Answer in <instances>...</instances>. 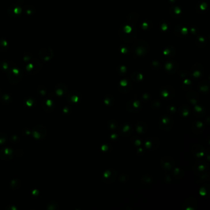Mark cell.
<instances>
[{
	"label": "cell",
	"mask_w": 210,
	"mask_h": 210,
	"mask_svg": "<svg viewBox=\"0 0 210 210\" xmlns=\"http://www.w3.org/2000/svg\"><path fill=\"white\" fill-rule=\"evenodd\" d=\"M7 78L12 84H17L22 78V73L19 69L13 68L7 70Z\"/></svg>",
	"instance_id": "1"
},
{
	"label": "cell",
	"mask_w": 210,
	"mask_h": 210,
	"mask_svg": "<svg viewBox=\"0 0 210 210\" xmlns=\"http://www.w3.org/2000/svg\"><path fill=\"white\" fill-rule=\"evenodd\" d=\"M174 120L171 117L168 115H163L159 120L160 128L163 131H169L172 128Z\"/></svg>",
	"instance_id": "2"
},
{
	"label": "cell",
	"mask_w": 210,
	"mask_h": 210,
	"mask_svg": "<svg viewBox=\"0 0 210 210\" xmlns=\"http://www.w3.org/2000/svg\"><path fill=\"white\" fill-rule=\"evenodd\" d=\"M32 133L33 136L38 139H43L46 137L47 135V129L46 128L43 126V125H37L35 126L32 131Z\"/></svg>",
	"instance_id": "3"
},
{
	"label": "cell",
	"mask_w": 210,
	"mask_h": 210,
	"mask_svg": "<svg viewBox=\"0 0 210 210\" xmlns=\"http://www.w3.org/2000/svg\"><path fill=\"white\" fill-rule=\"evenodd\" d=\"M207 169L208 164L203 160L197 161V162H195L193 168L194 174L196 176H201L202 175H203L207 171Z\"/></svg>",
	"instance_id": "4"
},
{
	"label": "cell",
	"mask_w": 210,
	"mask_h": 210,
	"mask_svg": "<svg viewBox=\"0 0 210 210\" xmlns=\"http://www.w3.org/2000/svg\"><path fill=\"white\" fill-rule=\"evenodd\" d=\"M198 201L194 196H190L184 200L181 206L183 210H195L198 207Z\"/></svg>",
	"instance_id": "5"
},
{
	"label": "cell",
	"mask_w": 210,
	"mask_h": 210,
	"mask_svg": "<svg viewBox=\"0 0 210 210\" xmlns=\"http://www.w3.org/2000/svg\"><path fill=\"white\" fill-rule=\"evenodd\" d=\"M175 164V160L172 157L169 155H164L161 160V165L162 168L166 171H169L172 169Z\"/></svg>",
	"instance_id": "6"
},
{
	"label": "cell",
	"mask_w": 210,
	"mask_h": 210,
	"mask_svg": "<svg viewBox=\"0 0 210 210\" xmlns=\"http://www.w3.org/2000/svg\"><path fill=\"white\" fill-rule=\"evenodd\" d=\"M117 173L116 172L115 170L113 169H110L106 170L103 174V178L102 180L103 182L106 183V184H111L113 183L115 181V179L117 177Z\"/></svg>",
	"instance_id": "7"
},
{
	"label": "cell",
	"mask_w": 210,
	"mask_h": 210,
	"mask_svg": "<svg viewBox=\"0 0 210 210\" xmlns=\"http://www.w3.org/2000/svg\"><path fill=\"white\" fill-rule=\"evenodd\" d=\"M159 139L157 137H149L147 138L145 142V146L146 148L150 150L153 151L157 149L159 146Z\"/></svg>",
	"instance_id": "8"
},
{
	"label": "cell",
	"mask_w": 210,
	"mask_h": 210,
	"mask_svg": "<svg viewBox=\"0 0 210 210\" xmlns=\"http://www.w3.org/2000/svg\"><path fill=\"white\" fill-rule=\"evenodd\" d=\"M142 107L141 102L139 100H131L127 102L126 108L131 112H137Z\"/></svg>",
	"instance_id": "9"
},
{
	"label": "cell",
	"mask_w": 210,
	"mask_h": 210,
	"mask_svg": "<svg viewBox=\"0 0 210 210\" xmlns=\"http://www.w3.org/2000/svg\"><path fill=\"white\" fill-rule=\"evenodd\" d=\"M160 94L165 99H171L175 96V92L171 87L164 86L160 89Z\"/></svg>",
	"instance_id": "10"
},
{
	"label": "cell",
	"mask_w": 210,
	"mask_h": 210,
	"mask_svg": "<svg viewBox=\"0 0 210 210\" xmlns=\"http://www.w3.org/2000/svg\"><path fill=\"white\" fill-rule=\"evenodd\" d=\"M14 156V152L9 147L3 148L0 150V158L3 160H11Z\"/></svg>",
	"instance_id": "11"
},
{
	"label": "cell",
	"mask_w": 210,
	"mask_h": 210,
	"mask_svg": "<svg viewBox=\"0 0 210 210\" xmlns=\"http://www.w3.org/2000/svg\"><path fill=\"white\" fill-rule=\"evenodd\" d=\"M120 135L123 136H129L131 135L133 129L132 126L128 123H123L119 128Z\"/></svg>",
	"instance_id": "12"
},
{
	"label": "cell",
	"mask_w": 210,
	"mask_h": 210,
	"mask_svg": "<svg viewBox=\"0 0 210 210\" xmlns=\"http://www.w3.org/2000/svg\"><path fill=\"white\" fill-rule=\"evenodd\" d=\"M192 152L196 157H202L205 154V149L203 146L196 144L192 148Z\"/></svg>",
	"instance_id": "13"
},
{
	"label": "cell",
	"mask_w": 210,
	"mask_h": 210,
	"mask_svg": "<svg viewBox=\"0 0 210 210\" xmlns=\"http://www.w3.org/2000/svg\"><path fill=\"white\" fill-rule=\"evenodd\" d=\"M80 99H81V95L77 91H71L67 96V101L70 104L78 103Z\"/></svg>",
	"instance_id": "14"
},
{
	"label": "cell",
	"mask_w": 210,
	"mask_h": 210,
	"mask_svg": "<svg viewBox=\"0 0 210 210\" xmlns=\"http://www.w3.org/2000/svg\"><path fill=\"white\" fill-rule=\"evenodd\" d=\"M55 91L58 96L62 97L67 93L68 88L64 83H58L56 86Z\"/></svg>",
	"instance_id": "15"
},
{
	"label": "cell",
	"mask_w": 210,
	"mask_h": 210,
	"mask_svg": "<svg viewBox=\"0 0 210 210\" xmlns=\"http://www.w3.org/2000/svg\"><path fill=\"white\" fill-rule=\"evenodd\" d=\"M186 99L192 104L196 105L199 101V96L196 92L194 91H191L187 94Z\"/></svg>",
	"instance_id": "16"
},
{
	"label": "cell",
	"mask_w": 210,
	"mask_h": 210,
	"mask_svg": "<svg viewBox=\"0 0 210 210\" xmlns=\"http://www.w3.org/2000/svg\"><path fill=\"white\" fill-rule=\"evenodd\" d=\"M132 88L131 84L126 80H122L120 82V86L119 87L120 91L123 93H128L131 91Z\"/></svg>",
	"instance_id": "17"
},
{
	"label": "cell",
	"mask_w": 210,
	"mask_h": 210,
	"mask_svg": "<svg viewBox=\"0 0 210 210\" xmlns=\"http://www.w3.org/2000/svg\"><path fill=\"white\" fill-rule=\"evenodd\" d=\"M192 129L195 134L202 133L204 130V124L200 121L195 122L192 125Z\"/></svg>",
	"instance_id": "18"
},
{
	"label": "cell",
	"mask_w": 210,
	"mask_h": 210,
	"mask_svg": "<svg viewBox=\"0 0 210 210\" xmlns=\"http://www.w3.org/2000/svg\"><path fill=\"white\" fill-rule=\"evenodd\" d=\"M53 56V52L50 49H44L39 52V56L44 60H49Z\"/></svg>",
	"instance_id": "19"
},
{
	"label": "cell",
	"mask_w": 210,
	"mask_h": 210,
	"mask_svg": "<svg viewBox=\"0 0 210 210\" xmlns=\"http://www.w3.org/2000/svg\"><path fill=\"white\" fill-rule=\"evenodd\" d=\"M43 108L47 111H51L55 108V104L51 99L44 100L42 102Z\"/></svg>",
	"instance_id": "20"
},
{
	"label": "cell",
	"mask_w": 210,
	"mask_h": 210,
	"mask_svg": "<svg viewBox=\"0 0 210 210\" xmlns=\"http://www.w3.org/2000/svg\"><path fill=\"white\" fill-rule=\"evenodd\" d=\"M191 109L190 107L186 104L182 105L179 109V113L183 117H187L190 115Z\"/></svg>",
	"instance_id": "21"
},
{
	"label": "cell",
	"mask_w": 210,
	"mask_h": 210,
	"mask_svg": "<svg viewBox=\"0 0 210 210\" xmlns=\"http://www.w3.org/2000/svg\"><path fill=\"white\" fill-rule=\"evenodd\" d=\"M136 131L139 134H144L148 130L147 125L143 122H138L136 123Z\"/></svg>",
	"instance_id": "22"
},
{
	"label": "cell",
	"mask_w": 210,
	"mask_h": 210,
	"mask_svg": "<svg viewBox=\"0 0 210 210\" xmlns=\"http://www.w3.org/2000/svg\"><path fill=\"white\" fill-rule=\"evenodd\" d=\"M194 113L196 116H198V117H202L205 115V113H206V110H205V109L202 106L195 105Z\"/></svg>",
	"instance_id": "23"
},
{
	"label": "cell",
	"mask_w": 210,
	"mask_h": 210,
	"mask_svg": "<svg viewBox=\"0 0 210 210\" xmlns=\"http://www.w3.org/2000/svg\"><path fill=\"white\" fill-rule=\"evenodd\" d=\"M104 102L106 105L109 106V107H111V106H112L115 103V98L113 96H111V95H107L104 98Z\"/></svg>",
	"instance_id": "24"
},
{
	"label": "cell",
	"mask_w": 210,
	"mask_h": 210,
	"mask_svg": "<svg viewBox=\"0 0 210 210\" xmlns=\"http://www.w3.org/2000/svg\"><path fill=\"white\" fill-rule=\"evenodd\" d=\"M199 90L203 93H207L209 91V83L207 82H202L198 84Z\"/></svg>",
	"instance_id": "25"
},
{
	"label": "cell",
	"mask_w": 210,
	"mask_h": 210,
	"mask_svg": "<svg viewBox=\"0 0 210 210\" xmlns=\"http://www.w3.org/2000/svg\"><path fill=\"white\" fill-rule=\"evenodd\" d=\"M0 100H1L2 103L8 104H10L12 102V97L10 95L7 94H4L1 96V98H0Z\"/></svg>",
	"instance_id": "26"
},
{
	"label": "cell",
	"mask_w": 210,
	"mask_h": 210,
	"mask_svg": "<svg viewBox=\"0 0 210 210\" xmlns=\"http://www.w3.org/2000/svg\"><path fill=\"white\" fill-rule=\"evenodd\" d=\"M173 174L176 177H177L178 179H181L184 176V172L179 168H176L175 169V170H174V171H173Z\"/></svg>",
	"instance_id": "27"
},
{
	"label": "cell",
	"mask_w": 210,
	"mask_h": 210,
	"mask_svg": "<svg viewBox=\"0 0 210 210\" xmlns=\"http://www.w3.org/2000/svg\"><path fill=\"white\" fill-rule=\"evenodd\" d=\"M107 126H108V127L110 129H111V130H115L116 129H117V121L115 120H110V121L108 122V123H107Z\"/></svg>",
	"instance_id": "28"
},
{
	"label": "cell",
	"mask_w": 210,
	"mask_h": 210,
	"mask_svg": "<svg viewBox=\"0 0 210 210\" xmlns=\"http://www.w3.org/2000/svg\"><path fill=\"white\" fill-rule=\"evenodd\" d=\"M153 181L152 178L149 175H144L142 176V177H141V182L144 184H150V183Z\"/></svg>",
	"instance_id": "29"
},
{
	"label": "cell",
	"mask_w": 210,
	"mask_h": 210,
	"mask_svg": "<svg viewBox=\"0 0 210 210\" xmlns=\"http://www.w3.org/2000/svg\"><path fill=\"white\" fill-rule=\"evenodd\" d=\"M20 186V182L19 179H15L14 180H12L11 182V187H12V189L16 190Z\"/></svg>",
	"instance_id": "30"
},
{
	"label": "cell",
	"mask_w": 210,
	"mask_h": 210,
	"mask_svg": "<svg viewBox=\"0 0 210 210\" xmlns=\"http://www.w3.org/2000/svg\"><path fill=\"white\" fill-rule=\"evenodd\" d=\"M191 88H192V82L189 80H186L184 83L182 84V88L183 89H184V90L188 91Z\"/></svg>",
	"instance_id": "31"
},
{
	"label": "cell",
	"mask_w": 210,
	"mask_h": 210,
	"mask_svg": "<svg viewBox=\"0 0 210 210\" xmlns=\"http://www.w3.org/2000/svg\"><path fill=\"white\" fill-rule=\"evenodd\" d=\"M46 208L48 209H57L58 208V204L56 202H51L47 205Z\"/></svg>",
	"instance_id": "32"
},
{
	"label": "cell",
	"mask_w": 210,
	"mask_h": 210,
	"mask_svg": "<svg viewBox=\"0 0 210 210\" xmlns=\"http://www.w3.org/2000/svg\"><path fill=\"white\" fill-rule=\"evenodd\" d=\"M25 104L27 106H28V107H33L35 104V101L32 99V97H29L26 99V100L25 101Z\"/></svg>",
	"instance_id": "33"
},
{
	"label": "cell",
	"mask_w": 210,
	"mask_h": 210,
	"mask_svg": "<svg viewBox=\"0 0 210 210\" xmlns=\"http://www.w3.org/2000/svg\"><path fill=\"white\" fill-rule=\"evenodd\" d=\"M131 141H132L133 144L137 147L141 146V145L142 144V141H141V139H139V137H133L132 139H131Z\"/></svg>",
	"instance_id": "34"
},
{
	"label": "cell",
	"mask_w": 210,
	"mask_h": 210,
	"mask_svg": "<svg viewBox=\"0 0 210 210\" xmlns=\"http://www.w3.org/2000/svg\"><path fill=\"white\" fill-rule=\"evenodd\" d=\"M209 189L208 188V189H206V186H204L201 187L200 189V194L202 195V196H205L208 195V192H209Z\"/></svg>",
	"instance_id": "35"
},
{
	"label": "cell",
	"mask_w": 210,
	"mask_h": 210,
	"mask_svg": "<svg viewBox=\"0 0 210 210\" xmlns=\"http://www.w3.org/2000/svg\"><path fill=\"white\" fill-rule=\"evenodd\" d=\"M7 141V136L4 133L0 132V144H2Z\"/></svg>",
	"instance_id": "36"
},
{
	"label": "cell",
	"mask_w": 210,
	"mask_h": 210,
	"mask_svg": "<svg viewBox=\"0 0 210 210\" xmlns=\"http://www.w3.org/2000/svg\"><path fill=\"white\" fill-rule=\"evenodd\" d=\"M0 44H1V46H0V50L5 51L6 50V47L7 46L6 41L4 39H0Z\"/></svg>",
	"instance_id": "37"
},
{
	"label": "cell",
	"mask_w": 210,
	"mask_h": 210,
	"mask_svg": "<svg viewBox=\"0 0 210 210\" xmlns=\"http://www.w3.org/2000/svg\"><path fill=\"white\" fill-rule=\"evenodd\" d=\"M38 91L39 93L41 94V95H45L46 93V88L43 86H39L38 87Z\"/></svg>",
	"instance_id": "38"
},
{
	"label": "cell",
	"mask_w": 210,
	"mask_h": 210,
	"mask_svg": "<svg viewBox=\"0 0 210 210\" xmlns=\"http://www.w3.org/2000/svg\"><path fill=\"white\" fill-rule=\"evenodd\" d=\"M152 105L153 108L157 109V108H159V107H160L161 103H160L159 101H154L152 102Z\"/></svg>",
	"instance_id": "39"
},
{
	"label": "cell",
	"mask_w": 210,
	"mask_h": 210,
	"mask_svg": "<svg viewBox=\"0 0 210 210\" xmlns=\"http://www.w3.org/2000/svg\"><path fill=\"white\" fill-rule=\"evenodd\" d=\"M128 180V176L126 175H121L120 176V181L122 182H126Z\"/></svg>",
	"instance_id": "40"
},
{
	"label": "cell",
	"mask_w": 210,
	"mask_h": 210,
	"mask_svg": "<svg viewBox=\"0 0 210 210\" xmlns=\"http://www.w3.org/2000/svg\"><path fill=\"white\" fill-rule=\"evenodd\" d=\"M150 96L149 94H147V93H144V94L142 95V99H143V100L146 101H149V99H150Z\"/></svg>",
	"instance_id": "41"
},
{
	"label": "cell",
	"mask_w": 210,
	"mask_h": 210,
	"mask_svg": "<svg viewBox=\"0 0 210 210\" xmlns=\"http://www.w3.org/2000/svg\"><path fill=\"white\" fill-rule=\"evenodd\" d=\"M176 110V107L175 106H169V111L171 113H175Z\"/></svg>",
	"instance_id": "42"
},
{
	"label": "cell",
	"mask_w": 210,
	"mask_h": 210,
	"mask_svg": "<svg viewBox=\"0 0 210 210\" xmlns=\"http://www.w3.org/2000/svg\"><path fill=\"white\" fill-rule=\"evenodd\" d=\"M117 137H118L117 135V134H115V133L111 134V136H110V138H111V139H112V140H115V139H117Z\"/></svg>",
	"instance_id": "43"
},
{
	"label": "cell",
	"mask_w": 210,
	"mask_h": 210,
	"mask_svg": "<svg viewBox=\"0 0 210 210\" xmlns=\"http://www.w3.org/2000/svg\"><path fill=\"white\" fill-rule=\"evenodd\" d=\"M108 147H109V146L107 145H106V144L105 145H103L102 146V147H101V149L102 150H103V151H104V152H106V151L108 150Z\"/></svg>",
	"instance_id": "44"
},
{
	"label": "cell",
	"mask_w": 210,
	"mask_h": 210,
	"mask_svg": "<svg viewBox=\"0 0 210 210\" xmlns=\"http://www.w3.org/2000/svg\"><path fill=\"white\" fill-rule=\"evenodd\" d=\"M0 96H1V89H0Z\"/></svg>",
	"instance_id": "45"
}]
</instances>
